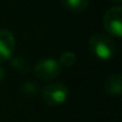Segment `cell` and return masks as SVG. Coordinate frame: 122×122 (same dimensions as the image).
Instances as JSON below:
<instances>
[{
  "mask_svg": "<svg viewBox=\"0 0 122 122\" xmlns=\"http://www.w3.org/2000/svg\"><path fill=\"white\" fill-rule=\"evenodd\" d=\"M90 51L101 60H109L116 54V44L107 35L95 34L89 40Z\"/></svg>",
  "mask_w": 122,
  "mask_h": 122,
  "instance_id": "1",
  "label": "cell"
},
{
  "mask_svg": "<svg viewBox=\"0 0 122 122\" xmlns=\"http://www.w3.org/2000/svg\"><path fill=\"white\" fill-rule=\"evenodd\" d=\"M103 26L105 31L120 38L122 36V9L120 5L110 7L103 16Z\"/></svg>",
  "mask_w": 122,
  "mask_h": 122,
  "instance_id": "2",
  "label": "cell"
},
{
  "mask_svg": "<svg viewBox=\"0 0 122 122\" xmlns=\"http://www.w3.org/2000/svg\"><path fill=\"white\" fill-rule=\"evenodd\" d=\"M67 97L68 90L61 83L49 84L42 90V98L48 105H61L66 102Z\"/></svg>",
  "mask_w": 122,
  "mask_h": 122,
  "instance_id": "3",
  "label": "cell"
},
{
  "mask_svg": "<svg viewBox=\"0 0 122 122\" xmlns=\"http://www.w3.org/2000/svg\"><path fill=\"white\" fill-rule=\"evenodd\" d=\"M34 72L36 77L41 80H50L56 78L61 73V66L59 61L51 57L42 59L36 64Z\"/></svg>",
  "mask_w": 122,
  "mask_h": 122,
  "instance_id": "4",
  "label": "cell"
},
{
  "mask_svg": "<svg viewBox=\"0 0 122 122\" xmlns=\"http://www.w3.org/2000/svg\"><path fill=\"white\" fill-rule=\"evenodd\" d=\"M16 38L9 30H0V61L10 59L15 51Z\"/></svg>",
  "mask_w": 122,
  "mask_h": 122,
  "instance_id": "5",
  "label": "cell"
},
{
  "mask_svg": "<svg viewBox=\"0 0 122 122\" xmlns=\"http://www.w3.org/2000/svg\"><path fill=\"white\" fill-rule=\"evenodd\" d=\"M104 91L109 96H120L122 92V79L118 73L110 76L104 83Z\"/></svg>",
  "mask_w": 122,
  "mask_h": 122,
  "instance_id": "6",
  "label": "cell"
},
{
  "mask_svg": "<svg viewBox=\"0 0 122 122\" xmlns=\"http://www.w3.org/2000/svg\"><path fill=\"white\" fill-rule=\"evenodd\" d=\"M62 5L71 12L79 13L87 9L89 0H61Z\"/></svg>",
  "mask_w": 122,
  "mask_h": 122,
  "instance_id": "7",
  "label": "cell"
},
{
  "mask_svg": "<svg viewBox=\"0 0 122 122\" xmlns=\"http://www.w3.org/2000/svg\"><path fill=\"white\" fill-rule=\"evenodd\" d=\"M76 61H77V56L72 51H65L61 54L60 56V60H59V64L61 67H71L76 64Z\"/></svg>",
  "mask_w": 122,
  "mask_h": 122,
  "instance_id": "8",
  "label": "cell"
},
{
  "mask_svg": "<svg viewBox=\"0 0 122 122\" xmlns=\"http://www.w3.org/2000/svg\"><path fill=\"white\" fill-rule=\"evenodd\" d=\"M20 91L25 96H34V95L37 93V86L34 83H31V81H26V83L22 84Z\"/></svg>",
  "mask_w": 122,
  "mask_h": 122,
  "instance_id": "9",
  "label": "cell"
},
{
  "mask_svg": "<svg viewBox=\"0 0 122 122\" xmlns=\"http://www.w3.org/2000/svg\"><path fill=\"white\" fill-rule=\"evenodd\" d=\"M12 66L15 67V68H17L18 71H20V72H23V71H28V62L24 60V59H22V57H16V59H13L12 60Z\"/></svg>",
  "mask_w": 122,
  "mask_h": 122,
  "instance_id": "10",
  "label": "cell"
},
{
  "mask_svg": "<svg viewBox=\"0 0 122 122\" xmlns=\"http://www.w3.org/2000/svg\"><path fill=\"white\" fill-rule=\"evenodd\" d=\"M4 77H5V71H4L3 67H0V83H1V80L4 79Z\"/></svg>",
  "mask_w": 122,
  "mask_h": 122,
  "instance_id": "11",
  "label": "cell"
},
{
  "mask_svg": "<svg viewBox=\"0 0 122 122\" xmlns=\"http://www.w3.org/2000/svg\"><path fill=\"white\" fill-rule=\"evenodd\" d=\"M111 1H114V3H117V4H120L122 0H111Z\"/></svg>",
  "mask_w": 122,
  "mask_h": 122,
  "instance_id": "12",
  "label": "cell"
}]
</instances>
